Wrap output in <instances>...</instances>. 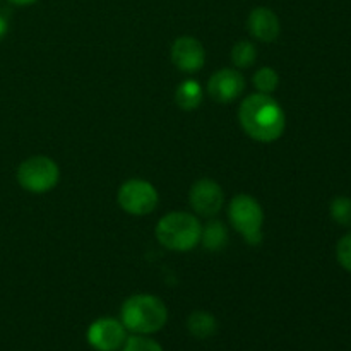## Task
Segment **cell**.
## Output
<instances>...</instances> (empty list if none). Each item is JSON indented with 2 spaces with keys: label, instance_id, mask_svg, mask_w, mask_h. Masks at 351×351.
Here are the masks:
<instances>
[{
  "label": "cell",
  "instance_id": "44dd1931",
  "mask_svg": "<svg viewBox=\"0 0 351 351\" xmlns=\"http://www.w3.org/2000/svg\"><path fill=\"white\" fill-rule=\"evenodd\" d=\"M9 2L14 3V5L26 7V5H33V3H36L38 0H9Z\"/></svg>",
  "mask_w": 351,
  "mask_h": 351
},
{
  "label": "cell",
  "instance_id": "9c48e42d",
  "mask_svg": "<svg viewBox=\"0 0 351 351\" xmlns=\"http://www.w3.org/2000/svg\"><path fill=\"white\" fill-rule=\"evenodd\" d=\"M171 62L185 74L201 71L206 62L204 45L194 36H178L171 45Z\"/></svg>",
  "mask_w": 351,
  "mask_h": 351
},
{
  "label": "cell",
  "instance_id": "52a82bcc",
  "mask_svg": "<svg viewBox=\"0 0 351 351\" xmlns=\"http://www.w3.org/2000/svg\"><path fill=\"white\" fill-rule=\"evenodd\" d=\"M86 338L96 351H119L127 339V329L119 319L99 317L89 326Z\"/></svg>",
  "mask_w": 351,
  "mask_h": 351
},
{
  "label": "cell",
  "instance_id": "9a60e30c",
  "mask_svg": "<svg viewBox=\"0 0 351 351\" xmlns=\"http://www.w3.org/2000/svg\"><path fill=\"white\" fill-rule=\"evenodd\" d=\"M257 50L256 45L249 40H240L232 48V62L239 69H249L256 64Z\"/></svg>",
  "mask_w": 351,
  "mask_h": 351
},
{
  "label": "cell",
  "instance_id": "5bb4252c",
  "mask_svg": "<svg viewBox=\"0 0 351 351\" xmlns=\"http://www.w3.org/2000/svg\"><path fill=\"white\" fill-rule=\"evenodd\" d=\"M187 329L194 338L208 339L218 331V321H216L215 315H211L209 312L195 311L189 315Z\"/></svg>",
  "mask_w": 351,
  "mask_h": 351
},
{
  "label": "cell",
  "instance_id": "30bf717a",
  "mask_svg": "<svg viewBox=\"0 0 351 351\" xmlns=\"http://www.w3.org/2000/svg\"><path fill=\"white\" fill-rule=\"evenodd\" d=\"M243 89H245V79L235 69H219L208 81L209 96L221 105L240 98Z\"/></svg>",
  "mask_w": 351,
  "mask_h": 351
},
{
  "label": "cell",
  "instance_id": "3957f363",
  "mask_svg": "<svg viewBox=\"0 0 351 351\" xmlns=\"http://www.w3.org/2000/svg\"><path fill=\"white\" fill-rule=\"evenodd\" d=\"M156 240L168 250L189 252L201 243L202 225L197 216L187 211H173L156 223Z\"/></svg>",
  "mask_w": 351,
  "mask_h": 351
},
{
  "label": "cell",
  "instance_id": "277c9868",
  "mask_svg": "<svg viewBox=\"0 0 351 351\" xmlns=\"http://www.w3.org/2000/svg\"><path fill=\"white\" fill-rule=\"evenodd\" d=\"M228 218L233 228L247 240L250 245L263 242L264 211L256 197L249 194H239L230 201Z\"/></svg>",
  "mask_w": 351,
  "mask_h": 351
},
{
  "label": "cell",
  "instance_id": "ffe728a7",
  "mask_svg": "<svg viewBox=\"0 0 351 351\" xmlns=\"http://www.w3.org/2000/svg\"><path fill=\"white\" fill-rule=\"evenodd\" d=\"M7 33H9V21L3 14H0V41L7 36Z\"/></svg>",
  "mask_w": 351,
  "mask_h": 351
},
{
  "label": "cell",
  "instance_id": "4fadbf2b",
  "mask_svg": "<svg viewBox=\"0 0 351 351\" xmlns=\"http://www.w3.org/2000/svg\"><path fill=\"white\" fill-rule=\"evenodd\" d=\"M202 88L197 81L194 79H187V81L180 82L175 91V101L185 112H191V110L199 108V105L202 103Z\"/></svg>",
  "mask_w": 351,
  "mask_h": 351
},
{
  "label": "cell",
  "instance_id": "7c38bea8",
  "mask_svg": "<svg viewBox=\"0 0 351 351\" xmlns=\"http://www.w3.org/2000/svg\"><path fill=\"white\" fill-rule=\"evenodd\" d=\"M201 243L209 252H218L225 249L228 243V228L219 219H211L206 226H202Z\"/></svg>",
  "mask_w": 351,
  "mask_h": 351
},
{
  "label": "cell",
  "instance_id": "8fae6325",
  "mask_svg": "<svg viewBox=\"0 0 351 351\" xmlns=\"http://www.w3.org/2000/svg\"><path fill=\"white\" fill-rule=\"evenodd\" d=\"M247 26H249V33L263 43H273L281 33L280 17L269 7H256L250 10Z\"/></svg>",
  "mask_w": 351,
  "mask_h": 351
},
{
  "label": "cell",
  "instance_id": "8992f818",
  "mask_svg": "<svg viewBox=\"0 0 351 351\" xmlns=\"http://www.w3.org/2000/svg\"><path fill=\"white\" fill-rule=\"evenodd\" d=\"M117 202L127 215L147 216L158 208L160 194L151 182L143 178H130L120 185Z\"/></svg>",
  "mask_w": 351,
  "mask_h": 351
},
{
  "label": "cell",
  "instance_id": "5b68a950",
  "mask_svg": "<svg viewBox=\"0 0 351 351\" xmlns=\"http://www.w3.org/2000/svg\"><path fill=\"white\" fill-rule=\"evenodd\" d=\"M17 184L31 194H47L57 187L60 180V168L51 158L38 154L26 158L17 167Z\"/></svg>",
  "mask_w": 351,
  "mask_h": 351
},
{
  "label": "cell",
  "instance_id": "7a4b0ae2",
  "mask_svg": "<svg viewBox=\"0 0 351 351\" xmlns=\"http://www.w3.org/2000/svg\"><path fill=\"white\" fill-rule=\"evenodd\" d=\"M120 321L127 331L149 336L165 328L168 321V308L156 295L137 293L122 304Z\"/></svg>",
  "mask_w": 351,
  "mask_h": 351
},
{
  "label": "cell",
  "instance_id": "ac0fdd59",
  "mask_svg": "<svg viewBox=\"0 0 351 351\" xmlns=\"http://www.w3.org/2000/svg\"><path fill=\"white\" fill-rule=\"evenodd\" d=\"M122 351H163L160 343L151 339L146 335H134L125 339Z\"/></svg>",
  "mask_w": 351,
  "mask_h": 351
},
{
  "label": "cell",
  "instance_id": "ba28073f",
  "mask_svg": "<svg viewBox=\"0 0 351 351\" xmlns=\"http://www.w3.org/2000/svg\"><path fill=\"white\" fill-rule=\"evenodd\" d=\"M189 202L194 213L202 218H213L221 211L225 204V192L218 182L211 178H201L192 185L189 192Z\"/></svg>",
  "mask_w": 351,
  "mask_h": 351
},
{
  "label": "cell",
  "instance_id": "6da1fadb",
  "mask_svg": "<svg viewBox=\"0 0 351 351\" xmlns=\"http://www.w3.org/2000/svg\"><path fill=\"white\" fill-rule=\"evenodd\" d=\"M239 122L243 132L257 143H274L287 129V113L271 95L254 93L242 101Z\"/></svg>",
  "mask_w": 351,
  "mask_h": 351
},
{
  "label": "cell",
  "instance_id": "e0dca14e",
  "mask_svg": "<svg viewBox=\"0 0 351 351\" xmlns=\"http://www.w3.org/2000/svg\"><path fill=\"white\" fill-rule=\"evenodd\" d=\"M329 215L332 221L341 226H351V197L346 195H338L329 204Z\"/></svg>",
  "mask_w": 351,
  "mask_h": 351
},
{
  "label": "cell",
  "instance_id": "d6986e66",
  "mask_svg": "<svg viewBox=\"0 0 351 351\" xmlns=\"http://www.w3.org/2000/svg\"><path fill=\"white\" fill-rule=\"evenodd\" d=\"M336 259L339 266L351 273V233H346L336 243Z\"/></svg>",
  "mask_w": 351,
  "mask_h": 351
},
{
  "label": "cell",
  "instance_id": "2e32d148",
  "mask_svg": "<svg viewBox=\"0 0 351 351\" xmlns=\"http://www.w3.org/2000/svg\"><path fill=\"white\" fill-rule=\"evenodd\" d=\"M252 82L257 91L264 93V95H271L280 86V75H278V72L273 67H261L254 74Z\"/></svg>",
  "mask_w": 351,
  "mask_h": 351
}]
</instances>
